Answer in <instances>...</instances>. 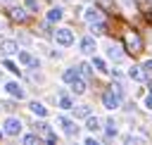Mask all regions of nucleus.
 Returning a JSON list of instances; mask_svg holds the SVG:
<instances>
[{
  "instance_id": "nucleus-28",
  "label": "nucleus",
  "mask_w": 152,
  "mask_h": 145,
  "mask_svg": "<svg viewBox=\"0 0 152 145\" xmlns=\"http://www.w3.org/2000/svg\"><path fill=\"white\" fill-rule=\"evenodd\" d=\"M124 140H126V143H142L145 138H142V135H133V133H131V135H126Z\"/></svg>"
},
{
  "instance_id": "nucleus-17",
  "label": "nucleus",
  "mask_w": 152,
  "mask_h": 145,
  "mask_svg": "<svg viewBox=\"0 0 152 145\" xmlns=\"http://www.w3.org/2000/svg\"><path fill=\"white\" fill-rule=\"evenodd\" d=\"M64 17V10L62 7H52L50 12H48V21H59Z\"/></svg>"
},
{
  "instance_id": "nucleus-21",
  "label": "nucleus",
  "mask_w": 152,
  "mask_h": 145,
  "mask_svg": "<svg viewBox=\"0 0 152 145\" xmlns=\"http://www.w3.org/2000/svg\"><path fill=\"white\" fill-rule=\"evenodd\" d=\"M76 76H78V69H76V67H71V69H66V71H64V76H62V78H64L66 83H71Z\"/></svg>"
},
{
  "instance_id": "nucleus-22",
  "label": "nucleus",
  "mask_w": 152,
  "mask_h": 145,
  "mask_svg": "<svg viewBox=\"0 0 152 145\" xmlns=\"http://www.w3.org/2000/svg\"><path fill=\"white\" fill-rule=\"evenodd\" d=\"M104 131H107V138H114V135H116V121H114V119H109V121H107V126H104Z\"/></svg>"
},
{
  "instance_id": "nucleus-19",
  "label": "nucleus",
  "mask_w": 152,
  "mask_h": 145,
  "mask_svg": "<svg viewBox=\"0 0 152 145\" xmlns=\"http://www.w3.org/2000/svg\"><path fill=\"white\" fill-rule=\"evenodd\" d=\"M86 128H88V131H97V128H100V119L93 116V114H88V116H86Z\"/></svg>"
},
{
  "instance_id": "nucleus-16",
  "label": "nucleus",
  "mask_w": 152,
  "mask_h": 145,
  "mask_svg": "<svg viewBox=\"0 0 152 145\" xmlns=\"http://www.w3.org/2000/svg\"><path fill=\"white\" fill-rule=\"evenodd\" d=\"M76 69H78V74H81L83 78H90V76H93V64H88V62H81Z\"/></svg>"
},
{
  "instance_id": "nucleus-30",
  "label": "nucleus",
  "mask_w": 152,
  "mask_h": 145,
  "mask_svg": "<svg viewBox=\"0 0 152 145\" xmlns=\"http://www.w3.org/2000/svg\"><path fill=\"white\" fill-rule=\"evenodd\" d=\"M142 69H145V74H152V59H147V62L142 64Z\"/></svg>"
},
{
  "instance_id": "nucleus-12",
  "label": "nucleus",
  "mask_w": 152,
  "mask_h": 145,
  "mask_svg": "<svg viewBox=\"0 0 152 145\" xmlns=\"http://www.w3.org/2000/svg\"><path fill=\"white\" fill-rule=\"evenodd\" d=\"M100 19H102V14H100V10H97V7H88V10H86V21H88V24L100 21Z\"/></svg>"
},
{
  "instance_id": "nucleus-8",
  "label": "nucleus",
  "mask_w": 152,
  "mask_h": 145,
  "mask_svg": "<svg viewBox=\"0 0 152 145\" xmlns=\"http://www.w3.org/2000/svg\"><path fill=\"white\" fill-rule=\"evenodd\" d=\"M0 50L5 52V55H17L19 52V45H17V40H0Z\"/></svg>"
},
{
  "instance_id": "nucleus-18",
  "label": "nucleus",
  "mask_w": 152,
  "mask_h": 145,
  "mask_svg": "<svg viewBox=\"0 0 152 145\" xmlns=\"http://www.w3.org/2000/svg\"><path fill=\"white\" fill-rule=\"evenodd\" d=\"M88 114H90V107H88V105H78V107H74V116H76V119H86Z\"/></svg>"
},
{
  "instance_id": "nucleus-24",
  "label": "nucleus",
  "mask_w": 152,
  "mask_h": 145,
  "mask_svg": "<svg viewBox=\"0 0 152 145\" xmlns=\"http://www.w3.org/2000/svg\"><path fill=\"white\" fill-rule=\"evenodd\" d=\"M59 107H62V109H74V102H71V97L62 95V97H59Z\"/></svg>"
},
{
  "instance_id": "nucleus-15",
  "label": "nucleus",
  "mask_w": 152,
  "mask_h": 145,
  "mask_svg": "<svg viewBox=\"0 0 152 145\" xmlns=\"http://www.w3.org/2000/svg\"><path fill=\"white\" fill-rule=\"evenodd\" d=\"M128 76H131L133 81H145V69H142V67H131V69H128Z\"/></svg>"
},
{
  "instance_id": "nucleus-23",
  "label": "nucleus",
  "mask_w": 152,
  "mask_h": 145,
  "mask_svg": "<svg viewBox=\"0 0 152 145\" xmlns=\"http://www.w3.org/2000/svg\"><path fill=\"white\" fill-rule=\"evenodd\" d=\"M36 143H40V135H38V133H28V135H24V145H36Z\"/></svg>"
},
{
  "instance_id": "nucleus-5",
  "label": "nucleus",
  "mask_w": 152,
  "mask_h": 145,
  "mask_svg": "<svg viewBox=\"0 0 152 145\" xmlns=\"http://www.w3.org/2000/svg\"><path fill=\"white\" fill-rule=\"evenodd\" d=\"M126 50H131V52H140L142 50V40H140L138 33H128L126 36Z\"/></svg>"
},
{
  "instance_id": "nucleus-10",
  "label": "nucleus",
  "mask_w": 152,
  "mask_h": 145,
  "mask_svg": "<svg viewBox=\"0 0 152 145\" xmlns=\"http://www.w3.org/2000/svg\"><path fill=\"white\" fill-rule=\"evenodd\" d=\"M5 88H7V93H10L12 97H19V100H21V97L26 95V93H24V88H21V86H19L17 81H10V83H7Z\"/></svg>"
},
{
  "instance_id": "nucleus-11",
  "label": "nucleus",
  "mask_w": 152,
  "mask_h": 145,
  "mask_svg": "<svg viewBox=\"0 0 152 145\" xmlns=\"http://www.w3.org/2000/svg\"><path fill=\"white\" fill-rule=\"evenodd\" d=\"M71 90H74L76 95H81V93H86V78H83L81 74H78V76H76V78L71 81Z\"/></svg>"
},
{
  "instance_id": "nucleus-4",
  "label": "nucleus",
  "mask_w": 152,
  "mask_h": 145,
  "mask_svg": "<svg viewBox=\"0 0 152 145\" xmlns=\"http://www.w3.org/2000/svg\"><path fill=\"white\" fill-rule=\"evenodd\" d=\"M33 128H36V133H38L40 138H45L48 143H55V140H57V135H55V133L50 131V126H48L45 121H38V124H36Z\"/></svg>"
},
{
  "instance_id": "nucleus-27",
  "label": "nucleus",
  "mask_w": 152,
  "mask_h": 145,
  "mask_svg": "<svg viewBox=\"0 0 152 145\" xmlns=\"http://www.w3.org/2000/svg\"><path fill=\"white\" fill-rule=\"evenodd\" d=\"M24 5H26V10H31V12H38V0H24Z\"/></svg>"
},
{
  "instance_id": "nucleus-9",
  "label": "nucleus",
  "mask_w": 152,
  "mask_h": 145,
  "mask_svg": "<svg viewBox=\"0 0 152 145\" xmlns=\"http://www.w3.org/2000/svg\"><path fill=\"white\" fill-rule=\"evenodd\" d=\"M95 38H90V36H86V38H81V52L83 55H93L95 52Z\"/></svg>"
},
{
  "instance_id": "nucleus-26",
  "label": "nucleus",
  "mask_w": 152,
  "mask_h": 145,
  "mask_svg": "<svg viewBox=\"0 0 152 145\" xmlns=\"http://www.w3.org/2000/svg\"><path fill=\"white\" fill-rule=\"evenodd\" d=\"M90 29H93L95 33H102V31H104V24H102V19H100V21H93V24H90Z\"/></svg>"
},
{
  "instance_id": "nucleus-3",
  "label": "nucleus",
  "mask_w": 152,
  "mask_h": 145,
  "mask_svg": "<svg viewBox=\"0 0 152 145\" xmlns=\"http://www.w3.org/2000/svg\"><path fill=\"white\" fill-rule=\"evenodd\" d=\"M21 119H17V116H10L7 121H5V133L7 135H19L21 133Z\"/></svg>"
},
{
  "instance_id": "nucleus-32",
  "label": "nucleus",
  "mask_w": 152,
  "mask_h": 145,
  "mask_svg": "<svg viewBox=\"0 0 152 145\" xmlns=\"http://www.w3.org/2000/svg\"><path fill=\"white\" fill-rule=\"evenodd\" d=\"M145 107H147V109H152V93L145 97Z\"/></svg>"
},
{
  "instance_id": "nucleus-7",
  "label": "nucleus",
  "mask_w": 152,
  "mask_h": 145,
  "mask_svg": "<svg viewBox=\"0 0 152 145\" xmlns=\"http://www.w3.org/2000/svg\"><path fill=\"white\" fill-rule=\"evenodd\" d=\"M17 55H19V62H21V64H26V67H31V69H38V59H36L31 52H26V50H19Z\"/></svg>"
},
{
  "instance_id": "nucleus-33",
  "label": "nucleus",
  "mask_w": 152,
  "mask_h": 145,
  "mask_svg": "<svg viewBox=\"0 0 152 145\" xmlns=\"http://www.w3.org/2000/svg\"><path fill=\"white\" fill-rule=\"evenodd\" d=\"M2 2H14V0H2Z\"/></svg>"
},
{
  "instance_id": "nucleus-6",
  "label": "nucleus",
  "mask_w": 152,
  "mask_h": 145,
  "mask_svg": "<svg viewBox=\"0 0 152 145\" xmlns=\"http://www.w3.org/2000/svg\"><path fill=\"white\" fill-rule=\"evenodd\" d=\"M57 124L62 126V131H64L66 135H76V133H78V126H76L71 119H66V116H57Z\"/></svg>"
},
{
  "instance_id": "nucleus-31",
  "label": "nucleus",
  "mask_w": 152,
  "mask_h": 145,
  "mask_svg": "<svg viewBox=\"0 0 152 145\" xmlns=\"http://www.w3.org/2000/svg\"><path fill=\"white\" fill-rule=\"evenodd\" d=\"M2 109H7V112H12L14 107H12V102H10V100H5V102H2Z\"/></svg>"
},
{
  "instance_id": "nucleus-13",
  "label": "nucleus",
  "mask_w": 152,
  "mask_h": 145,
  "mask_svg": "<svg viewBox=\"0 0 152 145\" xmlns=\"http://www.w3.org/2000/svg\"><path fill=\"white\" fill-rule=\"evenodd\" d=\"M28 109H31V112H33L36 116H40V119H43V116L48 114V107H45L43 102H31V105H28Z\"/></svg>"
},
{
  "instance_id": "nucleus-35",
  "label": "nucleus",
  "mask_w": 152,
  "mask_h": 145,
  "mask_svg": "<svg viewBox=\"0 0 152 145\" xmlns=\"http://www.w3.org/2000/svg\"><path fill=\"white\" fill-rule=\"evenodd\" d=\"M0 135H2V133H0Z\"/></svg>"
},
{
  "instance_id": "nucleus-20",
  "label": "nucleus",
  "mask_w": 152,
  "mask_h": 145,
  "mask_svg": "<svg viewBox=\"0 0 152 145\" xmlns=\"http://www.w3.org/2000/svg\"><path fill=\"white\" fill-rule=\"evenodd\" d=\"M10 14H12V19H14V21H24V19H26V12H24L21 7H12V12H10Z\"/></svg>"
},
{
  "instance_id": "nucleus-14",
  "label": "nucleus",
  "mask_w": 152,
  "mask_h": 145,
  "mask_svg": "<svg viewBox=\"0 0 152 145\" xmlns=\"http://www.w3.org/2000/svg\"><path fill=\"white\" fill-rule=\"evenodd\" d=\"M107 57L114 59V62H121V59H124V52H121L116 45H109V48H107Z\"/></svg>"
},
{
  "instance_id": "nucleus-25",
  "label": "nucleus",
  "mask_w": 152,
  "mask_h": 145,
  "mask_svg": "<svg viewBox=\"0 0 152 145\" xmlns=\"http://www.w3.org/2000/svg\"><path fill=\"white\" fill-rule=\"evenodd\" d=\"M93 69H97V71H107V64H104V59L95 57V59H93Z\"/></svg>"
},
{
  "instance_id": "nucleus-1",
  "label": "nucleus",
  "mask_w": 152,
  "mask_h": 145,
  "mask_svg": "<svg viewBox=\"0 0 152 145\" xmlns=\"http://www.w3.org/2000/svg\"><path fill=\"white\" fill-rule=\"evenodd\" d=\"M102 105H104L107 109H116V107L121 105V95H119L114 88H109V90H104V95H102Z\"/></svg>"
},
{
  "instance_id": "nucleus-29",
  "label": "nucleus",
  "mask_w": 152,
  "mask_h": 145,
  "mask_svg": "<svg viewBox=\"0 0 152 145\" xmlns=\"http://www.w3.org/2000/svg\"><path fill=\"white\" fill-rule=\"evenodd\" d=\"M2 64H5V69H10V71H14V74H17V71H19V67H17V64H14V62H10V59H5V62H2Z\"/></svg>"
},
{
  "instance_id": "nucleus-2",
  "label": "nucleus",
  "mask_w": 152,
  "mask_h": 145,
  "mask_svg": "<svg viewBox=\"0 0 152 145\" xmlns=\"http://www.w3.org/2000/svg\"><path fill=\"white\" fill-rule=\"evenodd\" d=\"M55 40H57V45H71V43H74L71 29H57V31H55Z\"/></svg>"
},
{
  "instance_id": "nucleus-34",
  "label": "nucleus",
  "mask_w": 152,
  "mask_h": 145,
  "mask_svg": "<svg viewBox=\"0 0 152 145\" xmlns=\"http://www.w3.org/2000/svg\"><path fill=\"white\" fill-rule=\"evenodd\" d=\"M150 90H152V83H150Z\"/></svg>"
}]
</instances>
